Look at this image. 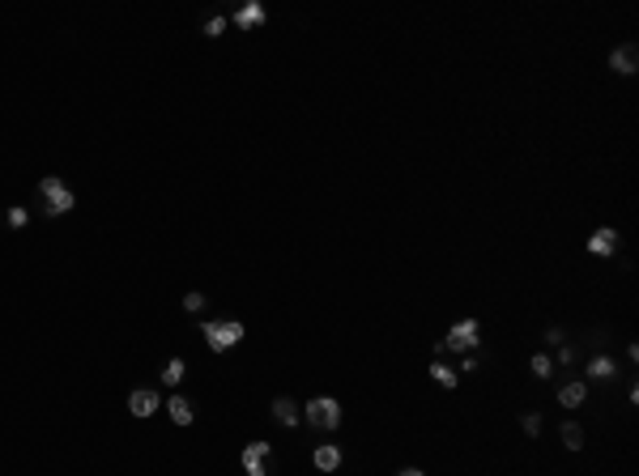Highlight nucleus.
I'll use <instances>...</instances> for the list:
<instances>
[{
	"label": "nucleus",
	"mask_w": 639,
	"mask_h": 476,
	"mask_svg": "<svg viewBox=\"0 0 639 476\" xmlns=\"http://www.w3.org/2000/svg\"><path fill=\"white\" fill-rule=\"evenodd\" d=\"M478 340H482V323H478V319H460L456 328L448 332L444 349H464V353H469V349H473Z\"/></svg>",
	"instance_id": "20e7f679"
},
{
	"label": "nucleus",
	"mask_w": 639,
	"mask_h": 476,
	"mask_svg": "<svg viewBox=\"0 0 639 476\" xmlns=\"http://www.w3.org/2000/svg\"><path fill=\"white\" fill-rule=\"evenodd\" d=\"M613 358H605V353H597L593 362H588V379H597V383H605V379H613Z\"/></svg>",
	"instance_id": "4468645a"
},
{
	"label": "nucleus",
	"mask_w": 639,
	"mask_h": 476,
	"mask_svg": "<svg viewBox=\"0 0 639 476\" xmlns=\"http://www.w3.org/2000/svg\"><path fill=\"white\" fill-rule=\"evenodd\" d=\"M588 251L593 256H613L618 251V230H613V225H601V230L588 238Z\"/></svg>",
	"instance_id": "6e6552de"
},
{
	"label": "nucleus",
	"mask_w": 639,
	"mask_h": 476,
	"mask_svg": "<svg viewBox=\"0 0 639 476\" xmlns=\"http://www.w3.org/2000/svg\"><path fill=\"white\" fill-rule=\"evenodd\" d=\"M529 366H533V374H537V379H550V374H554V362H550L546 353H537Z\"/></svg>",
	"instance_id": "a211bd4d"
},
{
	"label": "nucleus",
	"mask_w": 639,
	"mask_h": 476,
	"mask_svg": "<svg viewBox=\"0 0 639 476\" xmlns=\"http://www.w3.org/2000/svg\"><path fill=\"white\" fill-rule=\"evenodd\" d=\"M260 21H264V5H256V0H248V5L235 13V26H239V30H256Z\"/></svg>",
	"instance_id": "9b49d317"
},
{
	"label": "nucleus",
	"mask_w": 639,
	"mask_h": 476,
	"mask_svg": "<svg viewBox=\"0 0 639 476\" xmlns=\"http://www.w3.org/2000/svg\"><path fill=\"white\" fill-rule=\"evenodd\" d=\"M226 26H230L226 17H209V21H205V39H222V34H226Z\"/></svg>",
	"instance_id": "6ab92c4d"
},
{
	"label": "nucleus",
	"mask_w": 639,
	"mask_h": 476,
	"mask_svg": "<svg viewBox=\"0 0 639 476\" xmlns=\"http://www.w3.org/2000/svg\"><path fill=\"white\" fill-rule=\"evenodd\" d=\"M397 476H426V472H422V468H401Z\"/></svg>",
	"instance_id": "b1692460"
},
{
	"label": "nucleus",
	"mask_w": 639,
	"mask_h": 476,
	"mask_svg": "<svg viewBox=\"0 0 639 476\" xmlns=\"http://www.w3.org/2000/svg\"><path fill=\"white\" fill-rule=\"evenodd\" d=\"M268 442H248L243 446V472L248 476H268Z\"/></svg>",
	"instance_id": "39448f33"
},
{
	"label": "nucleus",
	"mask_w": 639,
	"mask_h": 476,
	"mask_svg": "<svg viewBox=\"0 0 639 476\" xmlns=\"http://www.w3.org/2000/svg\"><path fill=\"white\" fill-rule=\"evenodd\" d=\"M162 408V395L154 391V387H137L132 395H128V413L132 417H154Z\"/></svg>",
	"instance_id": "423d86ee"
},
{
	"label": "nucleus",
	"mask_w": 639,
	"mask_h": 476,
	"mask_svg": "<svg viewBox=\"0 0 639 476\" xmlns=\"http://www.w3.org/2000/svg\"><path fill=\"white\" fill-rule=\"evenodd\" d=\"M39 196H43V213H47V217H60V213H68L72 205H77L72 187H68L64 179H56V174H47V179L39 183Z\"/></svg>",
	"instance_id": "f257e3e1"
},
{
	"label": "nucleus",
	"mask_w": 639,
	"mask_h": 476,
	"mask_svg": "<svg viewBox=\"0 0 639 476\" xmlns=\"http://www.w3.org/2000/svg\"><path fill=\"white\" fill-rule=\"evenodd\" d=\"M520 425H524V434H529V438L542 434V417H537V413H524V421H520Z\"/></svg>",
	"instance_id": "412c9836"
},
{
	"label": "nucleus",
	"mask_w": 639,
	"mask_h": 476,
	"mask_svg": "<svg viewBox=\"0 0 639 476\" xmlns=\"http://www.w3.org/2000/svg\"><path fill=\"white\" fill-rule=\"evenodd\" d=\"M431 379H435V383H444V387H456V383H460V374H456L452 366H444V362H435V366H431Z\"/></svg>",
	"instance_id": "f3484780"
},
{
	"label": "nucleus",
	"mask_w": 639,
	"mask_h": 476,
	"mask_svg": "<svg viewBox=\"0 0 639 476\" xmlns=\"http://www.w3.org/2000/svg\"><path fill=\"white\" fill-rule=\"evenodd\" d=\"M273 417H277V421L286 425V430H294V425H299V421H303V413H299V404H294V400H290V395H277V400H273Z\"/></svg>",
	"instance_id": "9d476101"
},
{
	"label": "nucleus",
	"mask_w": 639,
	"mask_h": 476,
	"mask_svg": "<svg viewBox=\"0 0 639 476\" xmlns=\"http://www.w3.org/2000/svg\"><path fill=\"white\" fill-rule=\"evenodd\" d=\"M26 221H30V213L21 209V205H13V209H9V225H13V230H21Z\"/></svg>",
	"instance_id": "4be33fe9"
},
{
	"label": "nucleus",
	"mask_w": 639,
	"mask_h": 476,
	"mask_svg": "<svg viewBox=\"0 0 639 476\" xmlns=\"http://www.w3.org/2000/svg\"><path fill=\"white\" fill-rule=\"evenodd\" d=\"M184 374H188V366H184V358H170V362L162 366V383H170V387H175V383L184 379Z\"/></svg>",
	"instance_id": "dca6fc26"
},
{
	"label": "nucleus",
	"mask_w": 639,
	"mask_h": 476,
	"mask_svg": "<svg viewBox=\"0 0 639 476\" xmlns=\"http://www.w3.org/2000/svg\"><path fill=\"white\" fill-rule=\"evenodd\" d=\"M311 464H315V472H337V468H341V446H337V442H324V446H315Z\"/></svg>",
	"instance_id": "1a4fd4ad"
},
{
	"label": "nucleus",
	"mask_w": 639,
	"mask_h": 476,
	"mask_svg": "<svg viewBox=\"0 0 639 476\" xmlns=\"http://www.w3.org/2000/svg\"><path fill=\"white\" fill-rule=\"evenodd\" d=\"M584 400H588V387L584 383H562L558 387V404L562 408H584Z\"/></svg>",
	"instance_id": "f8f14e48"
},
{
	"label": "nucleus",
	"mask_w": 639,
	"mask_h": 476,
	"mask_svg": "<svg viewBox=\"0 0 639 476\" xmlns=\"http://www.w3.org/2000/svg\"><path fill=\"white\" fill-rule=\"evenodd\" d=\"M609 68H613V72H622V77H631V72L639 68V47H635V43L613 47V52H609Z\"/></svg>",
	"instance_id": "0eeeda50"
},
{
	"label": "nucleus",
	"mask_w": 639,
	"mask_h": 476,
	"mask_svg": "<svg viewBox=\"0 0 639 476\" xmlns=\"http://www.w3.org/2000/svg\"><path fill=\"white\" fill-rule=\"evenodd\" d=\"M162 408L170 413V421H175V425H192V404H188L184 395H170V400H166Z\"/></svg>",
	"instance_id": "ddd939ff"
},
{
	"label": "nucleus",
	"mask_w": 639,
	"mask_h": 476,
	"mask_svg": "<svg viewBox=\"0 0 639 476\" xmlns=\"http://www.w3.org/2000/svg\"><path fill=\"white\" fill-rule=\"evenodd\" d=\"M546 344H562V328H550L546 332Z\"/></svg>",
	"instance_id": "5701e85b"
},
{
	"label": "nucleus",
	"mask_w": 639,
	"mask_h": 476,
	"mask_svg": "<svg viewBox=\"0 0 639 476\" xmlns=\"http://www.w3.org/2000/svg\"><path fill=\"white\" fill-rule=\"evenodd\" d=\"M558 434H562V446H567V451H580V446H584V430H580L576 421H567Z\"/></svg>",
	"instance_id": "2eb2a0df"
},
{
	"label": "nucleus",
	"mask_w": 639,
	"mask_h": 476,
	"mask_svg": "<svg viewBox=\"0 0 639 476\" xmlns=\"http://www.w3.org/2000/svg\"><path fill=\"white\" fill-rule=\"evenodd\" d=\"M205 307H209V302H205V293H188V298H184V311H188V315H201Z\"/></svg>",
	"instance_id": "aec40b11"
},
{
	"label": "nucleus",
	"mask_w": 639,
	"mask_h": 476,
	"mask_svg": "<svg viewBox=\"0 0 639 476\" xmlns=\"http://www.w3.org/2000/svg\"><path fill=\"white\" fill-rule=\"evenodd\" d=\"M299 413H303L307 425H315V430H337V425H341V404H337L333 395H315V400H307Z\"/></svg>",
	"instance_id": "7ed1b4c3"
},
{
	"label": "nucleus",
	"mask_w": 639,
	"mask_h": 476,
	"mask_svg": "<svg viewBox=\"0 0 639 476\" xmlns=\"http://www.w3.org/2000/svg\"><path fill=\"white\" fill-rule=\"evenodd\" d=\"M201 332H205V340H209L213 353H226V349H235L243 340V323L239 319H205Z\"/></svg>",
	"instance_id": "f03ea898"
}]
</instances>
